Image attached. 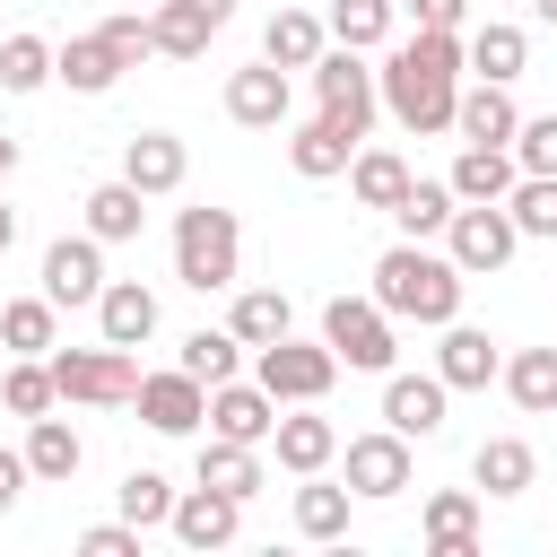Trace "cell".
Wrapping results in <instances>:
<instances>
[{
	"label": "cell",
	"mask_w": 557,
	"mask_h": 557,
	"mask_svg": "<svg viewBox=\"0 0 557 557\" xmlns=\"http://www.w3.org/2000/svg\"><path fill=\"white\" fill-rule=\"evenodd\" d=\"M461 35H444V26H418L409 44H392V61L374 70V96H383V113L400 122V131H418V139H435V131H453V96H461Z\"/></svg>",
	"instance_id": "obj_1"
},
{
	"label": "cell",
	"mask_w": 557,
	"mask_h": 557,
	"mask_svg": "<svg viewBox=\"0 0 557 557\" xmlns=\"http://www.w3.org/2000/svg\"><path fill=\"white\" fill-rule=\"evenodd\" d=\"M461 287H470V278L453 270V252L400 235V244L374 261V287H366V296H374L392 322H426V331H444V322L461 313Z\"/></svg>",
	"instance_id": "obj_2"
},
{
	"label": "cell",
	"mask_w": 557,
	"mask_h": 557,
	"mask_svg": "<svg viewBox=\"0 0 557 557\" xmlns=\"http://www.w3.org/2000/svg\"><path fill=\"white\" fill-rule=\"evenodd\" d=\"M235 261H244V226H235V209H183L174 218V278L183 287H200V296H218V287H235Z\"/></svg>",
	"instance_id": "obj_3"
},
{
	"label": "cell",
	"mask_w": 557,
	"mask_h": 557,
	"mask_svg": "<svg viewBox=\"0 0 557 557\" xmlns=\"http://www.w3.org/2000/svg\"><path fill=\"white\" fill-rule=\"evenodd\" d=\"M44 366H52V392L78 400V409H131V392H139V357L113 348V339H96V348H61L52 339Z\"/></svg>",
	"instance_id": "obj_4"
},
{
	"label": "cell",
	"mask_w": 557,
	"mask_h": 557,
	"mask_svg": "<svg viewBox=\"0 0 557 557\" xmlns=\"http://www.w3.org/2000/svg\"><path fill=\"white\" fill-rule=\"evenodd\" d=\"M322 348H331L339 366H357V374H392L400 322H392L374 296H331V305H322Z\"/></svg>",
	"instance_id": "obj_5"
},
{
	"label": "cell",
	"mask_w": 557,
	"mask_h": 557,
	"mask_svg": "<svg viewBox=\"0 0 557 557\" xmlns=\"http://www.w3.org/2000/svg\"><path fill=\"white\" fill-rule=\"evenodd\" d=\"M313 104H322V122H331V131H348V139H366V131H374V113H383L374 70H366L348 44H322V61H313Z\"/></svg>",
	"instance_id": "obj_6"
},
{
	"label": "cell",
	"mask_w": 557,
	"mask_h": 557,
	"mask_svg": "<svg viewBox=\"0 0 557 557\" xmlns=\"http://www.w3.org/2000/svg\"><path fill=\"white\" fill-rule=\"evenodd\" d=\"M252 383L287 409V400H331V383H339V357L322 348V339H270V348H252Z\"/></svg>",
	"instance_id": "obj_7"
},
{
	"label": "cell",
	"mask_w": 557,
	"mask_h": 557,
	"mask_svg": "<svg viewBox=\"0 0 557 557\" xmlns=\"http://www.w3.org/2000/svg\"><path fill=\"white\" fill-rule=\"evenodd\" d=\"M513 244H522V226L505 218V200H461V209H453V226H444V252H453V270H461V278L505 270V261H513Z\"/></svg>",
	"instance_id": "obj_8"
},
{
	"label": "cell",
	"mask_w": 557,
	"mask_h": 557,
	"mask_svg": "<svg viewBox=\"0 0 557 557\" xmlns=\"http://www.w3.org/2000/svg\"><path fill=\"white\" fill-rule=\"evenodd\" d=\"M339 461H348V496H366V505H392V496L409 487V435H392V426L348 435Z\"/></svg>",
	"instance_id": "obj_9"
},
{
	"label": "cell",
	"mask_w": 557,
	"mask_h": 557,
	"mask_svg": "<svg viewBox=\"0 0 557 557\" xmlns=\"http://www.w3.org/2000/svg\"><path fill=\"white\" fill-rule=\"evenodd\" d=\"M270 453H278V470L313 479V470H331V461H339V426H331L313 400H287V409H278V426H270Z\"/></svg>",
	"instance_id": "obj_10"
},
{
	"label": "cell",
	"mask_w": 557,
	"mask_h": 557,
	"mask_svg": "<svg viewBox=\"0 0 557 557\" xmlns=\"http://www.w3.org/2000/svg\"><path fill=\"white\" fill-rule=\"evenodd\" d=\"M165 531L183 540V548H226L235 531H244V496H226V487H174V513H165Z\"/></svg>",
	"instance_id": "obj_11"
},
{
	"label": "cell",
	"mask_w": 557,
	"mask_h": 557,
	"mask_svg": "<svg viewBox=\"0 0 557 557\" xmlns=\"http://www.w3.org/2000/svg\"><path fill=\"white\" fill-rule=\"evenodd\" d=\"M131 409L157 426V435H200V409H209V383H191L183 366H165V374H139V392H131Z\"/></svg>",
	"instance_id": "obj_12"
},
{
	"label": "cell",
	"mask_w": 557,
	"mask_h": 557,
	"mask_svg": "<svg viewBox=\"0 0 557 557\" xmlns=\"http://www.w3.org/2000/svg\"><path fill=\"white\" fill-rule=\"evenodd\" d=\"M444 409H453V383H444V374H392V383H383V426L409 435V444L444 435Z\"/></svg>",
	"instance_id": "obj_13"
},
{
	"label": "cell",
	"mask_w": 557,
	"mask_h": 557,
	"mask_svg": "<svg viewBox=\"0 0 557 557\" xmlns=\"http://www.w3.org/2000/svg\"><path fill=\"white\" fill-rule=\"evenodd\" d=\"M287 70L278 61H244V70H226V122H244V131H278L287 122Z\"/></svg>",
	"instance_id": "obj_14"
},
{
	"label": "cell",
	"mask_w": 557,
	"mask_h": 557,
	"mask_svg": "<svg viewBox=\"0 0 557 557\" xmlns=\"http://www.w3.org/2000/svg\"><path fill=\"white\" fill-rule=\"evenodd\" d=\"M44 296H52V305H96V296H104V244H96V235L44 244Z\"/></svg>",
	"instance_id": "obj_15"
},
{
	"label": "cell",
	"mask_w": 557,
	"mask_h": 557,
	"mask_svg": "<svg viewBox=\"0 0 557 557\" xmlns=\"http://www.w3.org/2000/svg\"><path fill=\"white\" fill-rule=\"evenodd\" d=\"M209 435H226V444H270V426H278V400L261 392V383H209Z\"/></svg>",
	"instance_id": "obj_16"
},
{
	"label": "cell",
	"mask_w": 557,
	"mask_h": 557,
	"mask_svg": "<svg viewBox=\"0 0 557 557\" xmlns=\"http://www.w3.org/2000/svg\"><path fill=\"white\" fill-rule=\"evenodd\" d=\"M183 174H191V148H183L174 131H139V139L122 148V183H139L148 200H165V191H183Z\"/></svg>",
	"instance_id": "obj_17"
},
{
	"label": "cell",
	"mask_w": 557,
	"mask_h": 557,
	"mask_svg": "<svg viewBox=\"0 0 557 557\" xmlns=\"http://www.w3.org/2000/svg\"><path fill=\"white\" fill-rule=\"evenodd\" d=\"M96 339H113V348L157 339V287H139V278H104V296H96Z\"/></svg>",
	"instance_id": "obj_18"
},
{
	"label": "cell",
	"mask_w": 557,
	"mask_h": 557,
	"mask_svg": "<svg viewBox=\"0 0 557 557\" xmlns=\"http://www.w3.org/2000/svg\"><path fill=\"white\" fill-rule=\"evenodd\" d=\"M496 366H505V348L453 313V322H444V348H435V374H444L453 392H487V383H496Z\"/></svg>",
	"instance_id": "obj_19"
},
{
	"label": "cell",
	"mask_w": 557,
	"mask_h": 557,
	"mask_svg": "<svg viewBox=\"0 0 557 557\" xmlns=\"http://www.w3.org/2000/svg\"><path fill=\"white\" fill-rule=\"evenodd\" d=\"M17 453H26V479H44V487H70V479H78V461H87L78 426H70V418H52V409H44V418H26V444H17Z\"/></svg>",
	"instance_id": "obj_20"
},
{
	"label": "cell",
	"mask_w": 557,
	"mask_h": 557,
	"mask_svg": "<svg viewBox=\"0 0 557 557\" xmlns=\"http://www.w3.org/2000/svg\"><path fill=\"white\" fill-rule=\"evenodd\" d=\"M418 540H426V557H470L479 548V496L470 487H435L426 513H418Z\"/></svg>",
	"instance_id": "obj_21"
},
{
	"label": "cell",
	"mask_w": 557,
	"mask_h": 557,
	"mask_svg": "<svg viewBox=\"0 0 557 557\" xmlns=\"http://www.w3.org/2000/svg\"><path fill=\"white\" fill-rule=\"evenodd\" d=\"M513 122H522V104H513L496 78H479V87H461V96H453V131H461V139H479V148H505V139H513Z\"/></svg>",
	"instance_id": "obj_22"
},
{
	"label": "cell",
	"mask_w": 557,
	"mask_h": 557,
	"mask_svg": "<svg viewBox=\"0 0 557 557\" xmlns=\"http://www.w3.org/2000/svg\"><path fill=\"white\" fill-rule=\"evenodd\" d=\"M322 44H331V26L313 17V9H270V35H261V61H278V70H313L322 61Z\"/></svg>",
	"instance_id": "obj_23"
},
{
	"label": "cell",
	"mask_w": 557,
	"mask_h": 557,
	"mask_svg": "<svg viewBox=\"0 0 557 557\" xmlns=\"http://www.w3.org/2000/svg\"><path fill=\"white\" fill-rule=\"evenodd\" d=\"M470 479H479V496H531L540 461H531V444H522V435H487V444L470 453Z\"/></svg>",
	"instance_id": "obj_24"
},
{
	"label": "cell",
	"mask_w": 557,
	"mask_h": 557,
	"mask_svg": "<svg viewBox=\"0 0 557 557\" xmlns=\"http://www.w3.org/2000/svg\"><path fill=\"white\" fill-rule=\"evenodd\" d=\"M209 35H218V17L191 9V0H157L148 9V52H165V61H200Z\"/></svg>",
	"instance_id": "obj_25"
},
{
	"label": "cell",
	"mask_w": 557,
	"mask_h": 557,
	"mask_svg": "<svg viewBox=\"0 0 557 557\" xmlns=\"http://www.w3.org/2000/svg\"><path fill=\"white\" fill-rule=\"evenodd\" d=\"M496 383H505V400H513V409L557 418V348H513V357L496 366Z\"/></svg>",
	"instance_id": "obj_26"
},
{
	"label": "cell",
	"mask_w": 557,
	"mask_h": 557,
	"mask_svg": "<svg viewBox=\"0 0 557 557\" xmlns=\"http://www.w3.org/2000/svg\"><path fill=\"white\" fill-rule=\"evenodd\" d=\"M513 174H522V165H513V148H479V139H461V157H453V174H444V183H453V200H505V191H513Z\"/></svg>",
	"instance_id": "obj_27"
},
{
	"label": "cell",
	"mask_w": 557,
	"mask_h": 557,
	"mask_svg": "<svg viewBox=\"0 0 557 557\" xmlns=\"http://www.w3.org/2000/svg\"><path fill=\"white\" fill-rule=\"evenodd\" d=\"M139 226H148V191H139V183L113 174V183L87 191V235H96V244H131Z\"/></svg>",
	"instance_id": "obj_28"
},
{
	"label": "cell",
	"mask_w": 557,
	"mask_h": 557,
	"mask_svg": "<svg viewBox=\"0 0 557 557\" xmlns=\"http://www.w3.org/2000/svg\"><path fill=\"white\" fill-rule=\"evenodd\" d=\"M461 61L479 70V78H496V87H513L522 78V61H531V35L522 26H505V17H487L470 44H461Z\"/></svg>",
	"instance_id": "obj_29"
},
{
	"label": "cell",
	"mask_w": 557,
	"mask_h": 557,
	"mask_svg": "<svg viewBox=\"0 0 557 557\" xmlns=\"http://www.w3.org/2000/svg\"><path fill=\"white\" fill-rule=\"evenodd\" d=\"M348 157H357V139H348V131H331L322 113H313L305 131H287V165H296L305 183H331V174H348Z\"/></svg>",
	"instance_id": "obj_30"
},
{
	"label": "cell",
	"mask_w": 557,
	"mask_h": 557,
	"mask_svg": "<svg viewBox=\"0 0 557 557\" xmlns=\"http://www.w3.org/2000/svg\"><path fill=\"white\" fill-rule=\"evenodd\" d=\"M226 331H235L244 348H270V339H287V331H296V305H287L278 287H235V313H226Z\"/></svg>",
	"instance_id": "obj_31"
},
{
	"label": "cell",
	"mask_w": 557,
	"mask_h": 557,
	"mask_svg": "<svg viewBox=\"0 0 557 557\" xmlns=\"http://www.w3.org/2000/svg\"><path fill=\"white\" fill-rule=\"evenodd\" d=\"M52 78H70L78 96H104V87L122 78V52H113L104 35H70V44L52 52Z\"/></svg>",
	"instance_id": "obj_32"
},
{
	"label": "cell",
	"mask_w": 557,
	"mask_h": 557,
	"mask_svg": "<svg viewBox=\"0 0 557 557\" xmlns=\"http://www.w3.org/2000/svg\"><path fill=\"white\" fill-rule=\"evenodd\" d=\"M453 209H461V200H453V183H418V174H409V191L392 200V226H400L409 244H435V235L453 226Z\"/></svg>",
	"instance_id": "obj_33"
},
{
	"label": "cell",
	"mask_w": 557,
	"mask_h": 557,
	"mask_svg": "<svg viewBox=\"0 0 557 557\" xmlns=\"http://www.w3.org/2000/svg\"><path fill=\"white\" fill-rule=\"evenodd\" d=\"M0 339H9L17 357H44V348L61 339V305H52V296H9V305H0Z\"/></svg>",
	"instance_id": "obj_34"
},
{
	"label": "cell",
	"mask_w": 557,
	"mask_h": 557,
	"mask_svg": "<svg viewBox=\"0 0 557 557\" xmlns=\"http://www.w3.org/2000/svg\"><path fill=\"white\" fill-rule=\"evenodd\" d=\"M392 17H400V0H331V44H348V52H374V44H392Z\"/></svg>",
	"instance_id": "obj_35"
},
{
	"label": "cell",
	"mask_w": 557,
	"mask_h": 557,
	"mask_svg": "<svg viewBox=\"0 0 557 557\" xmlns=\"http://www.w3.org/2000/svg\"><path fill=\"white\" fill-rule=\"evenodd\" d=\"M348 191H357V209H392V200L409 191V165H400L392 148H357V157H348Z\"/></svg>",
	"instance_id": "obj_36"
},
{
	"label": "cell",
	"mask_w": 557,
	"mask_h": 557,
	"mask_svg": "<svg viewBox=\"0 0 557 557\" xmlns=\"http://www.w3.org/2000/svg\"><path fill=\"white\" fill-rule=\"evenodd\" d=\"M200 479L226 487V496H261V444H226V435H209V444H200Z\"/></svg>",
	"instance_id": "obj_37"
},
{
	"label": "cell",
	"mask_w": 557,
	"mask_h": 557,
	"mask_svg": "<svg viewBox=\"0 0 557 557\" xmlns=\"http://www.w3.org/2000/svg\"><path fill=\"white\" fill-rule=\"evenodd\" d=\"M348 505H357V496L313 470V479L296 487V531H305V540H348Z\"/></svg>",
	"instance_id": "obj_38"
},
{
	"label": "cell",
	"mask_w": 557,
	"mask_h": 557,
	"mask_svg": "<svg viewBox=\"0 0 557 557\" xmlns=\"http://www.w3.org/2000/svg\"><path fill=\"white\" fill-rule=\"evenodd\" d=\"M0 409H9V418H44V409H61L52 366H44V357H17V366L0 374Z\"/></svg>",
	"instance_id": "obj_39"
},
{
	"label": "cell",
	"mask_w": 557,
	"mask_h": 557,
	"mask_svg": "<svg viewBox=\"0 0 557 557\" xmlns=\"http://www.w3.org/2000/svg\"><path fill=\"white\" fill-rule=\"evenodd\" d=\"M113 496H122V522H131V531H157V522L174 513V479H165V470H122Z\"/></svg>",
	"instance_id": "obj_40"
},
{
	"label": "cell",
	"mask_w": 557,
	"mask_h": 557,
	"mask_svg": "<svg viewBox=\"0 0 557 557\" xmlns=\"http://www.w3.org/2000/svg\"><path fill=\"white\" fill-rule=\"evenodd\" d=\"M52 78V44L44 35H0V87L9 96H35Z\"/></svg>",
	"instance_id": "obj_41"
},
{
	"label": "cell",
	"mask_w": 557,
	"mask_h": 557,
	"mask_svg": "<svg viewBox=\"0 0 557 557\" xmlns=\"http://www.w3.org/2000/svg\"><path fill=\"white\" fill-rule=\"evenodd\" d=\"M174 366H183V374H191V383H226V374H235V366H244V339H235V331H191V339H183V357H174Z\"/></svg>",
	"instance_id": "obj_42"
},
{
	"label": "cell",
	"mask_w": 557,
	"mask_h": 557,
	"mask_svg": "<svg viewBox=\"0 0 557 557\" xmlns=\"http://www.w3.org/2000/svg\"><path fill=\"white\" fill-rule=\"evenodd\" d=\"M505 218H513L522 235H557V174H513Z\"/></svg>",
	"instance_id": "obj_43"
},
{
	"label": "cell",
	"mask_w": 557,
	"mask_h": 557,
	"mask_svg": "<svg viewBox=\"0 0 557 557\" xmlns=\"http://www.w3.org/2000/svg\"><path fill=\"white\" fill-rule=\"evenodd\" d=\"M513 165L522 174H557V113H531V122H513Z\"/></svg>",
	"instance_id": "obj_44"
},
{
	"label": "cell",
	"mask_w": 557,
	"mask_h": 557,
	"mask_svg": "<svg viewBox=\"0 0 557 557\" xmlns=\"http://www.w3.org/2000/svg\"><path fill=\"white\" fill-rule=\"evenodd\" d=\"M96 35H104V44L122 52V70H139V61H148V17H139V9H122V17H104Z\"/></svg>",
	"instance_id": "obj_45"
},
{
	"label": "cell",
	"mask_w": 557,
	"mask_h": 557,
	"mask_svg": "<svg viewBox=\"0 0 557 557\" xmlns=\"http://www.w3.org/2000/svg\"><path fill=\"white\" fill-rule=\"evenodd\" d=\"M78 557H139V531L131 522H96V531H78Z\"/></svg>",
	"instance_id": "obj_46"
},
{
	"label": "cell",
	"mask_w": 557,
	"mask_h": 557,
	"mask_svg": "<svg viewBox=\"0 0 557 557\" xmlns=\"http://www.w3.org/2000/svg\"><path fill=\"white\" fill-rule=\"evenodd\" d=\"M400 9H409L418 26H444V35H461V9H470V0H400Z\"/></svg>",
	"instance_id": "obj_47"
},
{
	"label": "cell",
	"mask_w": 557,
	"mask_h": 557,
	"mask_svg": "<svg viewBox=\"0 0 557 557\" xmlns=\"http://www.w3.org/2000/svg\"><path fill=\"white\" fill-rule=\"evenodd\" d=\"M17 487H26V453H9V444H0V513L17 505Z\"/></svg>",
	"instance_id": "obj_48"
},
{
	"label": "cell",
	"mask_w": 557,
	"mask_h": 557,
	"mask_svg": "<svg viewBox=\"0 0 557 557\" xmlns=\"http://www.w3.org/2000/svg\"><path fill=\"white\" fill-rule=\"evenodd\" d=\"M9 244H17V209L0 200V252H9Z\"/></svg>",
	"instance_id": "obj_49"
},
{
	"label": "cell",
	"mask_w": 557,
	"mask_h": 557,
	"mask_svg": "<svg viewBox=\"0 0 557 557\" xmlns=\"http://www.w3.org/2000/svg\"><path fill=\"white\" fill-rule=\"evenodd\" d=\"M9 165H17V139H0V183H9Z\"/></svg>",
	"instance_id": "obj_50"
},
{
	"label": "cell",
	"mask_w": 557,
	"mask_h": 557,
	"mask_svg": "<svg viewBox=\"0 0 557 557\" xmlns=\"http://www.w3.org/2000/svg\"><path fill=\"white\" fill-rule=\"evenodd\" d=\"M531 9H540V26H557V0H531Z\"/></svg>",
	"instance_id": "obj_51"
}]
</instances>
